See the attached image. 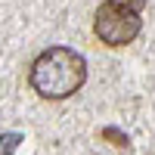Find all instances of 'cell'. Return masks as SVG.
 <instances>
[{
	"mask_svg": "<svg viewBox=\"0 0 155 155\" xmlns=\"http://www.w3.org/2000/svg\"><path fill=\"white\" fill-rule=\"evenodd\" d=\"M112 3L127 6V9H134V12H143V9H146V0H112Z\"/></svg>",
	"mask_w": 155,
	"mask_h": 155,
	"instance_id": "cell-5",
	"label": "cell"
},
{
	"mask_svg": "<svg viewBox=\"0 0 155 155\" xmlns=\"http://www.w3.org/2000/svg\"><path fill=\"white\" fill-rule=\"evenodd\" d=\"M87 81V59L71 47H47L31 62L28 84L44 99H68Z\"/></svg>",
	"mask_w": 155,
	"mask_h": 155,
	"instance_id": "cell-1",
	"label": "cell"
},
{
	"mask_svg": "<svg viewBox=\"0 0 155 155\" xmlns=\"http://www.w3.org/2000/svg\"><path fill=\"white\" fill-rule=\"evenodd\" d=\"M99 137H102V140H109L112 146H127V134H121L118 127H102Z\"/></svg>",
	"mask_w": 155,
	"mask_h": 155,
	"instance_id": "cell-4",
	"label": "cell"
},
{
	"mask_svg": "<svg viewBox=\"0 0 155 155\" xmlns=\"http://www.w3.org/2000/svg\"><path fill=\"white\" fill-rule=\"evenodd\" d=\"M22 143V134L16 130H9V134H0V155H9V152H16Z\"/></svg>",
	"mask_w": 155,
	"mask_h": 155,
	"instance_id": "cell-3",
	"label": "cell"
},
{
	"mask_svg": "<svg viewBox=\"0 0 155 155\" xmlns=\"http://www.w3.org/2000/svg\"><path fill=\"white\" fill-rule=\"evenodd\" d=\"M140 28H143L140 12L127 9V6H118L112 0H106L93 16V34L106 47H127L130 41H137Z\"/></svg>",
	"mask_w": 155,
	"mask_h": 155,
	"instance_id": "cell-2",
	"label": "cell"
}]
</instances>
